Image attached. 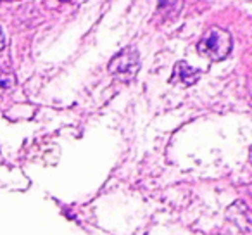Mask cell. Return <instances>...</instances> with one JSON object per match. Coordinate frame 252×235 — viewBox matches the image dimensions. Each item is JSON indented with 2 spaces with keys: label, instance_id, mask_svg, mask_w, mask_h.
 <instances>
[{
  "label": "cell",
  "instance_id": "6da1fadb",
  "mask_svg": "<svg viewBox=\"0 0 252 235\" xmlns=\"http://www.w3.org/2000/svg\"><path fill=\"white\" fill-rule=\"evenodd\" d=\"M200 56L211 61H223L231 50V35L223 28L211 26L197 43Z\"/></svg>",
  "mask_w": 252,
  "mask_h": 235
},
{
  "label": "cell",
  "instance_id": "7a4b0ae2",
  "mask_svg": "<svg viewBox=\"0 0 252 235\" xmlns=\"http://www.w3.org/2000/svg\"><path fill=\"white\" fill-rule=\"evenodd\" d=\"M138 69V54L135 49H125L109 63V71L123 80H130Z\"/></svg>",
  "mask_w": 252,
  "mask_h": 235
},
{
  "label": "cell",
  "instance_id": "3957f363",
  "mask_svg": "<svg viewBox=\"0 0 252 235\" xmlns=\"http://www.w3.org/2000/svg\"><path fill=\"white\" fill-rule=\"evenodd\" d=\"M200 76L199 69H193L192 66H189L187 63H178L175 66V73H173V80L180 81L183 85H193Z\"/></svg>",
  "mask_w": 252,
  "mask_h": 235
},
{
  "label": "cell",
  "instance_id": "277c9868",
  "mask_svg": "<svg viewBox=\"0 0 252 235\" xmlns=\"http://www.w3.org/2000/svg\"><path fill=\"white\" fill-rule=\"evenodd\" d=\"M16 85V76L9 71L0 69V94H5V92L12 90Z\"/></svg>",
  "mask_w": 252,
  "mask_h": 235
},
{
  "label": "cell",
  "instance_id": "5b68a950",
  "mask_svg": "<svg viewBox=\"0 0 252 235\" xmlns=\"http://www.w3.org/2000/svg\"><path fill=\"white\" fill-rule=\"evenodd\" d=\"M5 47V38H4V33H2V30H0V50Z\"/></svg>",
  "mask_w": 252,
  "mask_h": 235
},
{
  "label": "cell",
  "instance_id": "8992f818",
  "mask_svg": "<svg viewBox=\"0 0 252 235\" xmlns=\"http://www.w3.org/2000/svg\"><path fill=\"white\" fill-rule=\"evenodd\" d=\"M63 2H66V0H63Z\"/></svg>",
  "mask_w": 252,
  "mask_h": 235
}]
</instances>
